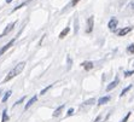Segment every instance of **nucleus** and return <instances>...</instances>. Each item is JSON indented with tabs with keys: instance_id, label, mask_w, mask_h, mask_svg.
Segmentation results:
<instances>
[{
	"instance_id": "1",
	"label": "nucleus",
	"mask_w": 134,
	"mask_h": 122,
	"mask_svg": "<svg viewBox=\"0 0 134 122\" xmlns=\"http://www.w3.org/2000/svg\"><path fill=\"white\" fill-rule=\"evenodd\" d=\"M24 66H25V62H21V63H18V64H17V65H16L15 68L12 69V70H10V73L6 75V77L4 79V82L10 81L11 79L16 77V76L18 75V74H21V73H22V70L24 69Z\"/></svg>"
},
{
	"instance_id": "2",
	"label": "nucleus",
	"mask_w": 134,
	"mask_h": 122,
	"mask_svg": "<svg viewBox=\"0 0 134 122\" xmlns=\"http://www.w3.org/2000/svg\"><path fill=\"white\" fill-rule=\"evenodd\" d=\"M15 24H16V22H12V23H9V24L5 27V29H4V31L0 34V38H4L5 35H7L10 33V31L13 29V27H15Z\"/></svg>"
},
{
	"instance_id": "3",
	"label": "nucleus",
	"mask_w": 134,
	"mask_h": 122,
	"mask_svg": "<svg viewBox=\"0 0 134 122\" xmlns=\"http://www.w3.org/2000/svg\"><path fill=\"white\" fill-rule=\"evenodd\" d=\"M15 41H16V39H12V40H10L9 42H7V44L5 45V46H4V47H1V48H0V57L3 56V54L5 53V52H6L7 50H9L10 47H11L13 44H15Z\"/></svg>"
},
{
	"instance_id": "4",
	"label": "nucleus",
	"mask_w": 134,
	"mask_h": 122,
	"mask_svg": "<svg viewBox=\"0 0 134 122\" xmlns=\"http://www.w3.org/2000/svg\"><path fill=\"white\" fill-rule=\"evenodd\" d=\"M93 24H94V17L91 16L87 21V29H86V33H87V34L92 33V30H93Z\"/></svg>"
},
{
	"instance_id": "5",
	"label": "nucleus",
	"mask_w": 134,
	"mask_h": 122,
	"mask_svg": "<svg viewBox=\"0 0 134 122\" xmlns=\"http://www.w3.org/2000/svg\"><path fill=\"white\" fill-rule=\"evenodd\" d=\"M132 29H133V27H126V28L119 30V36H125V35L128 34L129 31H132Z\"/></svg>"
},
{
	"instance_id": "6",
	"label": "nucleus",
	"mask_w": 134,
	"mask_h": 122,
	"mask_svg": "<svg viewBox=\"0 0 134 122\" xmlns=\"http://www.w3.org/2000/svg\"><path fill=\"white\" fill-rule=\"evenodd\" d=\"M117 23H119V22H117V19H116V18H111L109 21V23H108V27H109L111 30H114V29L117 27Z\"/></svg>"
},
{
	"instance_id": "7",
	"label": "nucleus",
	"mask_w": 134,
	"mask_h": 122,
	"mask_svg": "<svg viewBox=\"0 0 134 122\" xmlns=\"http://www.w3.org/2000/svg\"><path fill=\"white\" fill-rule=\"evenodd\" d=\"M117 85H119V79H115V80H114L111 84H109V86L106 87V91L109 92V91H111V90H114V88H115Z\"/></svg>"
},
{
	"instance_id": "8",
	"label": "nucleus",
	"mask_w": 134,
	"mask_h": 122,
	"mask_svg": "<svg viewBox=\"0 0 134 122\" xmlns=\"http://www.w3.org/2000/svg\"><path fill=\"white\" fill-rule=\"evenodd\" d=\"M63 109H64V104H62L60 107H58L56 110H54V113H53V117H58V116L62 114V111H63Z\"/></svg>"
},
{
	"instance_id": "9",
	"label": "nucleus",
	"mask_w": 134,
	"mask_h": 122,
	"mask_svg": "<svg viewBox=\"0 0 134 122\" xmlns=\"http://www.w3.org/2000/svg\"><path fill=\"white\" fill-rule=\"evenodd\" d=\"M36 100H37V96H34V97H33L30 100H29L28 103L25 104V108H24V109H25V110H27V109H29V108H30L31 105H33V104H34L35 102H36Z\"/></svg>"
},
{
	"instance_id": "10",
	"label": "nucleus",
	"mask_w": 134,
	"mask_h": 122,
	"mask_svg": "<svg viewBox=\"0 0 134 122\" xmlns=\"http://www.w3.org/2000/svg\"><path fill=\"white\" fill-rule=\"evenodd\" d=\"M69 31H70V27H66L65 29H63L62 31H60V34H59V38L63 39V38H65L66 35L69 34Z\"/></svg>"
},
{
	"instance_id": "11",
	"label": "nucleus",
	"mask_w": 134,
	"mask_h": 122,
	"mask_svg": "<svg viewBox=\"0 0 134 122\" xmlns=\"http://www.w3.org/2000/svg\"><path fill=\"white\" fill-rule=\"evenodd\" d=\"M109 100H110L109 96H106V97H102V98H99V100H98V104H99V105H103V104L108 103Z\"/></svg>"
},
{
	"instance_id": "12",
	"label": "nucleus",
	"mask_w": 134,
	"mask_h": 122,
	"mask_svg": "<svg viewBox=\"0 0 134 122\" xmlns=\"http://www.w3.org/2000/svg\"><path fill=\"white\" fill-rule=\"evenodd\" d=\"M82 66H83L86 70H91V69H93V63L92 62H83L82 63Z\"/></svg>"
},
{
	"instance_id": "13",
	"label": "nucleus",
	"mask_w": 134,
	"mask_h": 122,
	"mask_svg": "<svg viewBox=\"0 0 134 122\" xmlns=\"http://www.w3.org/2000/svg\"><path fill=\"white\" fill-rule=\"evenodd\" d=\"M9 120V116H7V110H4L3 111V117H1V122H6Z\"/></svg>"
},
{
	"instance_id": "14",
	"label": "nucleus",
	"mask_w": 134,
	"mask_h": 122,
	"mask_svg": "<svg viewBox=\"0 0 134 122\" xmlns=\"http://www.w3.org/2000/svg\"><path fill=\"white\" fill-rule=\"evenodd\" d=\"M10 96H11V91H7L6 93H5V96L3 97V103H6L7 99L10 98Z\"/></svg>"
},
{
	"instance_id": "15",
	"label": "nucleus",
	"mask_w": 134,
	"mask_h": 122,
	"mask_svg": "<svg viewBox=\"0 0 134 122\" xmlns=\"http://www.w3.org/2000/svg\"><path fill=\"white\" fill-rule=\"evenodd\" d=\"M29 1H30V0H28V1H24V3H23V4H21V5H18V6H16L15 9L12 10V12H15V11H17V10H19V9H22V7L24 6V5H27V4H28Z\"/></svg>"
},
{
	"instance_id": "16",
	"label": "nucleus",
	"mask_w": 134,
	"mask_h": 122,
	"mask_svg": "<svg viewBox=\"0 0 134 122\" xmlns=\"http://www.w3.org/2000/svg\"><path fill=\"white\" fill-rule=\"evenodd\" d=\"M131 88H132V85H129V86H128V87H126L125 90H123V91L121 92V94H120V96H121V97H123V96H125V94L127 93V92L129 91V90H131Z\"/></svg>"
},
{
	"instance_id": "17",
	"label": "nucleus",
	"mask_w": 134,
	"mask_h": 122,
	"mask_svg": "<svg viewBox=\"0 0 134 122\" xmlns=\"http://www.w3.org/2000/svg\"><path fill=\"white\" fill-rule=\"evenodd\" d=\"M94 102H96V99H94V98H91L90 100H86V102H85L83 105H92Z\"/></svg>"
},
{
	"instance_id": "18",
	"label": "nucleus",
	"mask_w": 134,
	"mask_h": 122,
	"mask_svg": "<svg viewBox=\"0 0 134 122\" xmlns=\"http://www.w3.org/2000/svg\"><path fill=\"white\" fill-rule=\"evenodd\" d=\"M51 87H52V85H48V86H47V87H45V88H44V90H42V91H41V92H40V94H41V96H44V94H45V93H46V92H47V91H48V90H50V88H51Z\"/></svg>"
},
{
	"instance_id": "19",
	"label": "nucleus",
	"mask_w": 134,
	"mask_h": 122,
	"mask_svg": "<svg viewBox=\"0 0 134 122\" xmlns=\"http://www.w3.org/2000/svg\"><path fill=\"white\" fill-rule=\"evenodd\" d=\"M127 51H128V53H134V44L129 45L128 48H127Z\"/></svg>"
},
{
	"instance_id": "20",
	"label": "nucleus",
	"mask_w": 134,
	"mask_h": 122,
	"mask_svg": "<svg viewBox=\"0 0 134 122\" xmlns=\"http://www.w3.org/2000/svg\"><path fill=\"white\" fill-rule=\"evenodd\" d=\"M131 114H132V113H128L127 115H126L125 117H123V120H122L121 122H127V121H128V119H129V117H131Z\"/></svg>"
},
{
	"instance_id": "21",
	"label": "nucleus",
	"mask_w": 134,
	"mask_h": 122,
	"mask_svg": "<svg viewBox=\"0 0 134 122\" xmlns=\"http://www.w3.org/2000/svg\"><path fill=\"white\" fill-rule=\"evenodd\" d=\"M23 100H24V97H22V98H21V99H19V100H17V102H16V103L13 104V107H16V105H18V104H21V103H22V102H23Z\"/></svg>"
},
{
	"instance_id": "22",
	"label": "nucleus",
	"mask_w": 134,
	"mask_h": 122,
	"mask_svg": "<svg viewBox=\"0 0 134 122\" xmlns=\"http://www.w3.org/2000/svg\"><path fill=\"white\" fill-rule=\"evenodd\" d=\"M132 74H134V70H131V71H126L125 73V76H126V77H128V76H131Z\"/></svg>"
},
{
	"instance_id": "23",
	"label": "nucleus",
	"mask_w": 134,
	"mask_h": 122,
	"mask_svg": "<svg viewBox=\"0 0 134 122\" xmlns=\"http://www.w3.org/2000/svg\"><path fill=\"white\" fill-rule=\"evenodd\" d=\"M79 1H81V0H71V3H70V5H71V6H75V5H76V4H77Z\"/></svg>"
},
{
	"instance_id": "24",
	"label": "nucleus",
	"mask_w": 134,
	"mask_h": 122,
	"mask_svg": "<svg viewBox=\"0 0 134 122\" xmlns=\"http://www.w3.org/2000/svg\"><path fill=\"white\" fill-rule=\"evenodd\" d=\"M77 33V19H75V34Z\"/></svg>"
},
{
	"instance_id": "25",
	"label": "nucleus",
	"mask_w": 134,
	"mask_h": 122,
	"mask_svg": "<svg viewBox=\"0 0 134 122\" xmlns=\"http://www.w3.org/2000/svg\"><path fill=\"white\" fill-rule=\"evenodd\" d=\"M100 121H102V116H98V117H97V119H96V121H94V122H100Z\"/></svg>"
},
{
	"instance_id": "26",
	"label": "nucleus",
	"mask_w": 134,
	"mask_h": 122,
	"mask_svg": "<svg viewBox=\"0 0 134 122\" xmlns=\"http://www.w3.org/2000/svg\"><path fill=\"white\" fill-rule=\"evenodd\" d=\"M72 113H74V109H72V108H71V109H69V110H68V115H71Z\"/></svg>"
},
{
	"instance_id": "27",
	"label": "nucleus",
	"mask_w": 134,
	"mask_h": 122,
	"mask_svg": "<svg viewBox=\"0 0 134 122\" xmlns=\"http://www.w3.org/2000/svg\"><path fill=\"white\" fill-rule=\"evenodd\" d=\"M11 1H12V0H6V3H7V4H10Z\"/></svg>"
},
{
	"instance_id": "28",
	"label": "nucleus",
	"mask_w": 134,
	"mask_h": 122,
	"mask_svg": "<svg viewBox=\"0 0 134 122\" xmlns=\"http://www.w3.org/2000/svg\"><path fill=\"white\" fill-rule=\"evenodd\" d=\"M132 7H133V9H134V3H132Z\"/></svg>"
},
{
	"instance_id": "29",
	"label": "nucleus",
	"mask_w": 134,
	"mask_h": 122,
	"mask_svg": "<svg viewBox=\"0 0 134 122\" xmlns=\"http://www.w3.org/2000/svg\"><path fill=\"white\" fill-rule=\"evenodd\" d=\"M0 93H1V91H0Z\"/></svg>"
}]
</instances>
